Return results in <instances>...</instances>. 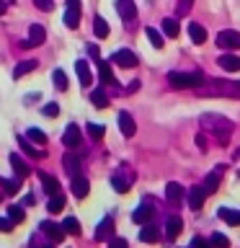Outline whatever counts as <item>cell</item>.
I'll use <instances>...</instances> for the list:
<instances>
[{
	"label": "cell",
	"instance_id": "4dcf8cb0",
	"mask_svg": "<svg viewBox=\"0 0 240 248\" xmlns=\"http://www.w3.org/2000/svg\"><path fill=\"white\" fill-rule=\"evenodd\" d=\"M46 209H49L52 215H57V212H62V209H65V194H52L49 197V204H46Z\"/></svg>",
	"mask_w": 240,
	"mask_h": 248
},
{
	"label": "cell",
	"instance_id": "74e56055",
	"mask_svg": "<svg viewBox=\"0 0 240 248\" xmlns=\"http://www.w3.org/2000/svg\"><path fill=\"white\" fill-rule=\"evenodd\" d=\"M52 80H54V88L67 91V75L62 73V70H54V73H52Z\"/></svg>",
	"mask_w": 240,
	"mask_h": 248
},
{
	"label": "cell",
	"instance_id": "f35d334b",
	"mask_svg": "<svg viewBox=\"0 0 240 248\" xmlns=\"http://www.w3.org/2000/svg\"><path fill=\"white\" fill-rule=\"evenodd\" d=\"M62 228H65L70 235H80V222H77L75 217H67V220L62 222Z\"/></svg>",
	"mask_w": 240,
	"mask_h": 248
},
{
	"label": "cell",
	"instance_id": "52a82bcc",
	"mask_svg": "<svg viewBox=\"0 0 240 248\" xmlns=\"http://www.w3.org/2000/svg\"><path fill=\"white\" fill-rule=\"evenodd\" d=\"M39 228H42V232H44V235H46V238L52 240V243H60V240H62V238L67 235V230L62 228V225L52 222V220H44L42 225H39Z\"/></svg>",
	"mask_w": 240,
	"mask_h": 248
},
{
	"label": "cell",
	"instance_id": "4fadbf2b",
	"mask_svg": "<svg viewBox=\"0 0 240 248\" xmlns=\"http://www.w3.org/2000/svg\"><path fill=\"white\" fill-rule=\"evenodd\" d=\"M62 145H65L67 150H75V147L80 145V127H77V124H67L65 135H62Z\"/></svg>",
	"mask_w": 240,
	"mask_h": 248
},
{
	"label": "cell",
	"instance_id": "e0dca14e",
	"mask_svg": "<svg viewBox=\"0 0 240 248\" xmlns=\"http://www.w3.org/2000/svg\"><path fill=\"white\" fill-rule=\"evenodd\" d=\"M181 232H183V220L178 215H168V220H165V235L170 240H176Z\"/></svg>",
	"mask_w": 240,
	"mask_h": 248
},
{
	"label": "cell",
	"instance_id": "cb8c5ba5",
	"mask_svg": "<svg viewBox=\"0 0 240 248\" xmlns=\"http://www.w3.org/2000/svg\"><path fill=\"white\" fill-rule=\"evenodd\" d=\"M217 215L222 217L227 225H232V228H238L240 225V209H230V207H220L217 209Z\"/></svg>",
	"mask_w": 240,
	"mask_h": 248
},
{
	"label": "cell",
	"instance_id": "8992f818",
	"mask_svg": "<svg viewBox=\"0 0 240 248\" xmlns=\"http://www.w3.org/2000/svg\"><path fill=\"white\" fill-rule=\"evenodd\" d=\"M155 212H158V207H152V204H147V202H142L135 212H132V220H135L137 225H147V222H152L155 220Z\"/></svg>",
	"mask_w": 240,
	"mask_h": 248
},
{
	"label": "cell",
	"instance_id": "b9f144b4",
	"mask_svg": "<svg viewBox=\"0 0 240 248\" xmlns=\"http://www.w3.org/2000/svg\"><path fill=\"white\" fill-rule=\"evenodd\" d=\"M191 5H194V0H178V5H176V18H181V16L189 13Z\"/></svg>",
	"mask_w": 240,
	"mask_h": 248
},
{
	"label": "cell",
	"instance_id": "6da1fadb",
	"mask_svg": "<svg viewBox=\"0 0 240 248\" xmlns=\"http://www.w3.org/2000/svg\"><path fill=\"white\" fill-rule=\"evenodd\" d=\"M201 129L209 132V135H214L222 145H227L235 124H232L227 116H222V114H201Z\"/></svg>",
	"mask_w": 240,
	"mask_h": 248
},
{
	"label": "cell",
	"instance_id": "ffe728a7",
	"mask_svg": "<svg viewBox=\"0 0 240 248\" xmlns=\"http://www.w3.org/2000/svg\"><path fill=\"white\" fill-rule=\"evenodd\" d=\"M217 65L222 70H227V73H240V57L238 54H222V57L217 60Z\"/></svg>",
	"mask_w": 240,
	"mask_h": 248
},
{
	"label": "cell",
	"instance_id": "ab89813d",
	"mask_svg": "<svg viewBox=\"0 0 240 248\" xmlns=\"http://www.w3.org/2000/svg\"><path fill=\"white\" fill-rule=\"evenodd\" d=\"M0 186H3L5 194H18V181H13V178H0Z\"/></svg>",
	"mask_w": 240,
	"mask_h": 248
},
{
	"label": "cell",
	"instance_id": "f546056e",
	"mask_svg": "<svg viewBox=\"0 0 240 248\" xmlns=\"http://www.w3.org/2000/svg\"><path fill=\"white\" fill-rule=\"evenodd\" d=\"M90 104L96 106V108H106L108 106V93L104 88H96V91L90 93Z\"/></svg>",
	"mask_w": 240,
	"mask_h": 248
},
{
	"label": "cell",
	"instance_id": "f1b7e54d",
	"mask_svg": "<svg viewBox=\"0 0 240 248\" xmlns=\"http://www.w3.org/2000/svg\"><path fill=\"white\" fill-rule=\"evenodd\" d=\"M18 145H21V150L26 153V155H31V158H44V150H42V147H34V145H31L29 137H21Z\"/></svg>",
	"mask_w": 240,
	"mask_h": 248
},
{
	"label": "cell",
	"instance_id": "4316f807",
	"mask_svg": "<svg viewBox=\"0 0 240 248\" xmlns=\"http://www.w3.org/2000/svg\"><path fill=\"white\" fill-rule=\"evenodd\" d=\"M189 36H191L194 44H204L207 42V29L199 26V23L194 21V23H189Z\"/></svg>",
	"mask_w": 240,
	"mask_h": 248
},
{
	"label": "cell",
	"instance_id": "836d02e7",
	"mask_svg": "<svg viewBox=\"0 0 240 248\" xmlns=\"http://www.w3.org/2000/svg\"><path fill=\"white\" fill-rule=\"evenodd\" d=\"M93 34H96L98 39H106V36H108V23H106V18H101V16H96V18H93Z\"/></svg>",
	"mask_w": 240,
	"mask_h": 248
},
{
	"label": "cell",
	"instance_id": "ba28073f",
	"mask_svg": "<svg viewBox=\"0 0 240 248\" xmlns=\"http://www.w3.org/2000/svg\"><path fill=\"white\" fill-rule=\"evenodd\" d=\"M65 26L67 29H77V26H80V0H67Z\"/></svg>",
	"mask_w": 240,
	"mask_h": 248
},
{
	"label": "cell",
	"instance_id": "bcb514c9",
	"mask_svg": "<svg viewBox=\"0 0 240 248\" xmlns=\"http://www.w3.org/2000/svg\"><path fill=\"white\" fill-rule=\"evenodd\" d=\"M13 230V220L11 217H0V232H11Z\"/></svg>",
	"mask_w": 240,
	"mask_h": 248
},
{
	"label": "cell",
	"instance_id": "d590c367",
	"mask_svg": "<svg viewBox=\"0 0 240 248\" xmlns=\"http://www.w3.org/2000/svg\"><path fill=\"white\" fill-rule=\"evenodd\" d=\"M8 217L13 220V225H18V222L26 220V212L21 209V204H11V207H8Z\"/></svg>",
	"mask_w": 240,
	"mask_h": 248
},
{
	"label": "cell",
	"instance_id": "e575fe53",
	"mask_svg": "<svg viewBox=\"0 0 240 248\" xmlns=\"http://www.w3.org/2000/svg\"><path fill=\"white\" fill-rule=\"evenodd\" d=\"M145 34H147V39H150V44L155 46V49H163V44H165V42H163V34H160L158 29L147 26V29H145Z\"/></svg>",
	"mask_w": 240,
	"mask_h": 248
},
{
	"label": "cell",
	"instance_id": "d6986e66",
	"mask_svg": "<svg viewBox=\"0 0 240 248\" xmlns=\"http://www.w3.org/2000/svg\"><path fill=\"white\" fill-rule=\"evenodd\" d=\"M11 166H13V170H15V176H18V178H29V176H31L29 163L23 160L18 153H13V155H11Z\"/></svg>",
	"mask_w": 240,
	"mask_h": 248
},
{
	"label": "cell",
	"instance_id": "7c38bea8",
	"mask_svg": "<svg viewBox=\"0 0 240 248\" xmlns=\"http://www.w3.org/2000/svg\"><path fill=\"white\" fill-rule=\"evenodd\" d=\"M93 238L98 240H111L114 238V217H104V220L98 222V228H96V232H93Z\"/></svg>",
	"mask_w": 240,
	"mask_h": 248
},
{
	"label": "cell",
	"instance_id": "603a6c76",
	"mask_svg": "<svg viewBox=\"0 0 240 248\" xmlns=\"http://www.w3.org/2000/svg\"><path fill=\"white\" fill-rule=\"evenodd\" d=\"M119 129H121V135L124 137H132V135H135V119H132V114L129 111H121L119 114Z\"/></svg>",
	"mask_w": 240,
	"mask_h": 248
},
{
	"label": "cell",
	"instance_id": "816d5d0a",
	"mask_svg": "<svg viewBox=\"0 0 240 248\" xmlns=\"http://www.w3.org/2000/svg\"><path fill=\"white\" fill-rule=\"evenodd\" d=\"M196 145L201 147V150H204V135H196Z\"/></svg>",
	"mask_w": 240,
	"mask_h": 248
},
{
	"label": "cell",
	"instance_id": "5b68a950",
	"mask_svg": "<svg viewBox=\"0 0 240 248\" xmlns=\"http://www.w3.org/2000/svg\"><path fill=\"white\" fill-rule=\"evenodd\" d=\"M217 46L222 49H240V31H232V29H225L217 34Z\"/></svg>",
	"mask_w": 240,
	"mask_h": 248
},
{
	"label": "cell",
	"instance_id": "8fae6325",
	"mask_svg": "<svg viewBox=\"0 0 240 248\" xmlns=\"http://www.w3.org/2000/svg\"><path fill=\"white\" fill-rule=\"evenodd\" d=\"M116 13L121 16V21L132 23V21L137 18V5H135V0H116Z\"/></svg>",
	"mask_w": 240,
	"mask_h": 248
},
{
	"label": "cell",
	"instance_id": "7dc6e473",
	"mask_svg": "<svg viewBox=\"0 0 240 248\" xmlns=\"http://www.w3.org/2000/svg\"><path fill=\"white\" fill-rule=\"evenodd\" d=\"M108 248H129V246H127V240H124V238H111V240H108Z\"/></svg>",
	"mask_w": 240,
	"mask_h": 248
},
{
	"label": "cell",
	"instance_id": "484cf974",
	"mask_svg": "<svg viewBox=\"0 0 240 248\" xmlns=\"http://www.w3.org/2000/svg\"><path fill=\"white\" fill-rule=\"evenodd\" d=\"M98 78H101V83H104V85H114L116 83V78L111 73V65L104 62V60H98Z\"/></svg>",
	"mask_w": 240,
	"mask_h": 248
},
{
	"label": "cell",
	"instance_id": "3957f363",
	"mask_svg": "<svg viewBox=\"0 0 240 248\" xmlns=\"http://www.w3.org/2000/svg\"><path fill=\"white\" fill-rule=\"evenodd\" d=\"M201 80H204V75L199 73H168V83H170V88H176V91H183V88H199Z\"/></svg>",
	"mask_w": 240,
	"mask_h": 248
},
{
	"label": "cell",
	"instance_id": "9c48e42d",
	"mask_svg": "<svg viewBox=\"0 0 240 248\" xmlns=\"http://www.w3.org/2000/svg\"><path fill=\"white\" fill-rule=\"evenodd\" d=\"M46 39V31L39 26V23H31V29H29V39H23L21 46L23 49H31V46H39Z\"/></svg>",
	"mask_w": 240,
	"mask_h": 248
},
{
	"label": "cell",
	"instance_id": "83f0119b",
	"mask_svg": "<svg viewBox=\"0 0 240 248\" xmlns=\"http://www.w3.org/2000/svg\"><path fill=\"white\" fill-rule=\"evenodd\" d=\"M62 166H65V170L70 176H77V168H80V158H77L75 153H67L65 158H62Z\"/></svg>",
	"mask_w": 240,
	"mask_h": 248
},
{
	"label": "cell",
	"instance_id": "db71d44e",
	"mask_svg": "<svg viewBox=\"0 0 240 248\" xmlns=\"http://www.w3.org/2000/svg\"><path fill=\"white\" fill-rule=\"evenodd\" d=\"M42 248H54V246H52V243H44V246H42Z\"/></svg>",
	"mask_w": 240,
	"mask_h": 248
},
{
	"label": "cell",
	"instance_id": "277c9868",
	"mask_svg": "<svg viewBox=\"0 0 240 248\" xmlns=\"http://www.w3.org/2000/svg\"><path fill=\"white\" fill-rule=\"evenodd\" d=\"M132 184H135V173L127 168V166H119L114 170V176H111V186H114V191L116 194H127L132 189Z\"/></svg>",
	"mask_w": 240,
	"mask_h": 248
},
{
	"label": "cell",
	"instance_id": "1f68e13d",
	"mask_svg": "<svg viewBox=\"0 0 240 248\" xmlns=\"http://www.w3.org/2000/svg\"><path fill=\"white\" fill-rule=\"evenodd\" d=\"M36 65H39L36 60H26V62H21V65H15V70H13V78H15V80H18V78L29 75L31 70H36Z\"/></svg>",
	"mask_w": 240,
	"mask_h": 248
},
{
	"label": "cell",
	"instance_id": "d4e9b609",
	"mask_svg": "<svg viewBox=\"0 0 240 248\" xmlns=\"http://www.w3.org/2000/svg\"><path fill=\"white\" fill-rule=\"evenodd\" d=\"M75 73H77V78H80V85H90L93 83L90 67H88V62H85V60H77L75 62Z\"/></svg>",
	"mask_w": 240,
	"mask_h": 248
},
{
	"label": "cell",
	"instance_id": "7402d4cb",
	"mask_svg": "<svg viewBox=\"0 0 240 248\" xmlns=\"http://www.w3.org/2000/svg\"><path fill=\"white\" fill-rule=\"evenodd\" d=\"M39 184L44 186V191L49 194V197H52V194H57V191H60V181H57L54 176L44 173V170H39Z\"/></svg>",
	"mask_w": 240,
	"mask_h": 248
},
{
	"label": "cell",
	"instance_id": "d6a6232c",
	"mask_svg": "<svg viewBox=\"0 0 240 248\" xmlns=\"http://www.w3.org/2000/svg\"><path fill=\"white\" fill-rule=\"evenodd\" d=\"M163 34L170 36V39H176L178 34H181V26H178V21H176V18H165V21H163Z\"/></svg>",
	"mask_w": 240,
	"mask_h": 248
},
{
	"label": "cell",
	"instance_id": "5bb4252c",
	"mask_svg": "<svg viewBox=\"0 0 240 248\" xmlns=\"http://www.w3.org/2000/svg\"><path fill=\"white\" fill-rule=\"evenodd\" d=\"M111 62H116L119 67H135L139 60H137V54L132 49H119V52L111 54Z\"/></svg>",
	"mask_w": 240,
	"mask_h": 248
},
{
	"label": "cell",
	"instance_id": "f6af8a7d",
	"mask_svg": "<svg viewBox=\"0 0 240 248\" xmlns=\"http://www.w3.org/2000/svg\"><path fill=\"white\" fill-rule=\"evenodd\" d=\"M34 5L39 8V11H44V13L54 11V3H52V0H34Z\"/></svg>",
	"mask_w": 240,
	"mask_h": 248
},
{
	"label": "cell",
	"instance_id": "c3c4849f",
	"mask_svg": "<svg viewBox=\"0 0 240 248\" xmlns=\"http://www.w3.org/2000/svg\"><path fill=\"white\" fill-rule=\"evenodd\" d=\"M191 248H212V243H207L204 238H199V235H196V238L191 240Z\"/></svg>",
	"mask_w": 240,
	"mask_h": 248
},
{
	"label": "cell",
	"instance_id": "7bdbcfd3",
	"mask_svg": "<svg viewBox=\"0 0 240 248\" xmlns=\"http://www.w3.org/2000/svg\"><path fill=\"white\" fill-rule=\"evenodd\" d=\"M26 137L31 140V142H36V145H44V142H46V135H44L42 129H29Z\"/></svg>",
	"mask_w": 240,
	"mask_h": 248
},
{
	"label": "cell",
	"instance_id": "f5cc1de1",
	"mask_svg": "<svg viewBox=\"0 0 240 248\" xmlns=\"http://www.w3.org/2000/svg\"><path fill=\"white\" fill-rule=\"evenodd\" d=\"M8 11V5H5V0H0V16H3Z\"/></svg>",
	"mask_w": 240,
	"mask_h": 248
},
{
	"label": "cell",
	"instance_id": "ac0fdd59",
	"mask_svg": "<svg viewBox=\"0 0 240 248\" xmlns=\"http://www.w3.org/2000/svg\"><path fill=\"white\" fill-rule=\"evenodd\" d=\"M204 199H207V191L201 189V186H191V191H189V207L194 209V212L204 207Z\"/></svg>",
	"mask_w": 240,
	"mask_h": 248
},
{
	"label": "cell",
	"instance_id": "681fc988",
	"mask_svg": "<svg viewBox=\"0 0 240 248\" xmlns=\"http://www.w3.org/2000/svg\"><path fill=\"white\" fill-rule=\"evenodd\" d=\"M135 91H139V80H132V85L127 88V93H135Z\"/></svg>",
	"mask_w": 240,
	"mask_h": 248
},
{
	"label": "cell",
	"instance_id": "30bf717a",
	"mask_svg": "<svg viewBox=\"0 0 240 248\" xmlns=\"http://www.w3.org/2000/svg\"><path fill=\"white\" fill-rule=\"evenodd\" d=\"M222 173H225V166H217L214 170H209V173H207L204 184H201V189L207 191V197L217 191V186H220V181H222Z\"/></svg>",
	"mask_w": 240,
	"mask_h": 248
},
{
	"label": "cell",
	"instance_id": "44dd1931",
	"mask_svg": "<svg viewBox=\"0 0 240 248\" xmlns=\"http://www.w3.org/2000/svg\"><path fill=\"white\" fill-rule=\"evenodd\" d=\"M139 240H142V243H158L160 230L155 228L152 222H147V225H142V230H139Z\"/></svg>",
	"mask_w": 240,
	"mask_h": 248
},
{
	"label": "cell",
	"instance_id": "8d00e7d4",
	"mask_svg": "<svg viewBox=\"0 0 240 248\" xmlns=\"http://www.w3.org/2000/svg\"><path fill=\"white\" fill-rule=\"evenodd\" d=\"M209 243H212V248H230V238L222 235V232H214V235L209 238Z\"/></svg>",
	"mask_w": 240,
	"mask_h": 248
},
{
	"label": "cell",
	"instance_id": "9a60e30c",
	"mask_svg": "<svg viewBox=\"0 0 240 248\" xmlns=\"http://www.w3.org/2000/svg\"><path fill=\"white\" fill-rule=\"evenodd\" d=\"M186 197V191H183V186L178 184V181H170L168 186H165V199H168V204H173V207H178L181 204V199Z\"/></svg>",
	"mask_w": 240,
	"mask_h": 248
},
{
	"label": "cell",
	"instance_id": "ee69618b",
	"mask_svg": "<svg viewBox=\"0 0 240 248\" xmlns=\"http://www.w3.org/2000/svg\"><path fill=\"white\" fill-rule=\"evenodd\" d=\"M42 114H44V116H49V119H54V116L60 114V106H57V104H46V106L42 108Z\"/></svg>",
	"mask_w": 240,
	"mask_h": 248
},
{
	"label": "cell",
	"instance_id": "2e32d148",
	"mask_svg": "<svg viewBox=\"0 0 240 248\" xmlns=\"http://www.w3.org/2000/svg\"><path fill=\"white\" fill-rule=\"evenodd\" d=\"M70 189H73V194H75L77 199H85V197H88V191H90V181H88L85 176L77 173V176H73V184H70Z\"/></svg>",
	"mask_w": 240,
	"mask_h": 248
},
{
	"label": "cell",
	"instance_id": "f907efd6",
	"mask_svg": "<svg viewBox=\"0 0 240 248\" xmlns=\"http://www.w3.org/2000/svg\"><path fill=\"white\" fill-rule=\"evenodd\" d=\"M88 54H90V57H98V46L90 44V46H88Z\"/></svg>",
	"mask_w": 240,
	"mask_h": 248
},
{
	"label": "cell",
	"instance_id": "7a4b0ae2",
	"mask_svg": "<svg viewBox=\"0 0 240 248\" xmlns=\"http://www.w3.org/2000/svg\"><path fill=\"white\" fill-rule=\"evenodd\" d=\"M199 96H227V98H240V83L232 80H212V83H201L196 88Z\"/></svg>",
	"mask_w": 240,
	"mask_h": 248
},
{
	"label": "cell",
	"instance_id": "60d3db41",
	"mask_svg": "<svg viewBox=\"0 0 240 248\" xmlns=\"http://www.w3.org/2000/svg\"><path fill=\"white\" fill-rule=\"evenodd\" d=\"M85 129H88V135H90V140H101V137H104L106 135V129L104 127H101V124H88V127H85Z\"/></svg>",
	"mask_w": 240,
	"mask_h": 248
}]
</instances>
